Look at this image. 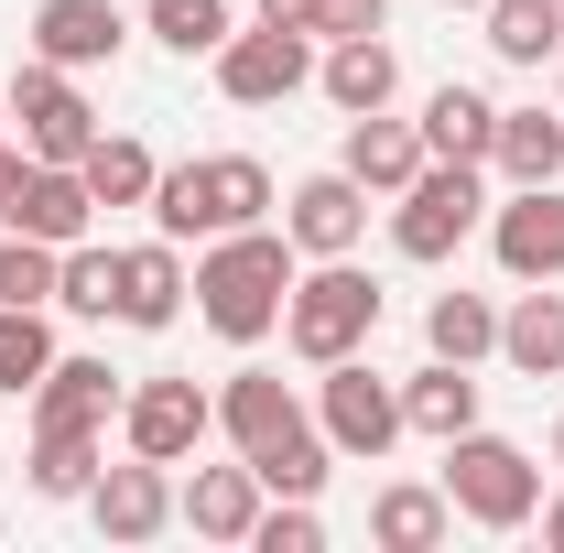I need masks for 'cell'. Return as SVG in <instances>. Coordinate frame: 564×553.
Returning a JSON list of instances; mask_svg holds the SVG:
<instances>
[{"mask_svg":"<svg viewBox=\"0 0 564 553\" xmlns=\"http://www.w3.org/2000/svg\"><path fill=\"white\" fill-rule=\"evenodd\" d=\"M423 152H434V163H489V141H499V98H478V87H456V76H445V87H434V98H423Z\"/></svg>","mask_w":564,"mask_h":553,"instance_id":"obj_19","label":"cell"},{"mask_svg":"<svg viewBox=\"0 0 564 553\" xmlns=\"http://www.w3.org/2000/svg\"><path fill=\"white\" fill-rule=\"evenodd\" d=\"M217 434H228L239 456H272L282 434H304V402L282 391V369H228V391H217Z\"/></svg>","mask_w":564,"mask_h":553,"instance_id":"obj_17","label":"cell"},{"mask_svg":"<svg viewBox=\"0 0 564 553\" xmlns=\"http://www.w3.org/2000/svg\"><path fill=\"white\" fill-rule=\"evenodd\" d=\"M434 488H445V510L478 521V532H521V521L543 510V467H532L510 434H478V423L445 434V478Z\"/></svg>","mask_w":564,"mask_h":553,"instance_id":"obj_3","label":"cell"},{"mask_svg":"<svg viewBox=\"0 0 564 553\" xmlns=\"http://www.w3.org/2000/svg\"><path fill=\"white\" fill-rule=\"evenodd\" d=\"M185 293H196V272H185V239H131L120 250V326H141V337H163L174 315H185Z\"/></svg>","mask_w":564,"mask_h":553,"instance_id":"obj_14","label":"cell"},{"mask_svg":"<svg viewBox=\"0 0 564 553\" xmlns=\"http://www.w3.org/2000/svg\"><path fill=\"white\" fill-rule=\"evenodd\" d=\"M0 98H11V131H22V152H33V163H76V152L98 141V109H87V98H76V76L44 66V55L11 76Z\"/></svg>","mask_w":564,"mask_h":553,"instance_id":"obj_8","label":"cell"},{"mask_svg":"<svg viewBox=\"0 0 564 553\" xmlns=\"http://www.w3.org/2000/svg\"><path fill=\"white\" fill-rule=\"evenodd\" d=\"M554 467H564V423H554Z\"/></svg>","mask_w":564,"mask_h":553,"instance_id":"obj_41","label":"cell"},{"mask_svg":"<svg viewBox=\"0 0 564 553\" xmlns=\"http://www.w3.org/2000/svg\"><path fill=\"white\" fill-rule=\"evenodd\" d=\"M76 174H87V196H98V207H152V174H163V163H152L131 131H98L87 152H76Z\"/></svg>","mask_w":564,"mask_h":553,"instance_id":"obj_26","label":"cell"},{"mask_svg":"<svg viewBox=\"0 0 564 553\" xmlns=\"http://www.w3.org/2000/svg\"><path fill=\"white\" fill-rule=\"evenodd\" d=\"M120 402H131V391H120L109 358H66V347H55V369L33 380V434H109Z\"/></svg>","mask_w":564,"mask_h":553,"instance_id":"obj_12","label":"cell"},{"mask_svg":"<svg viewBox=\"0 0 564 553\" xmlns=\"http://www.w3.org/2000/svg\"><path fill=\"white\" fill-rule=\"evenodd\" d=\"M250 467H261V488H272V499H315V488H326V467H337V445H326V423H304V434H282L272 456H250Z\"/></svg>","mask_w":564,"mask_h":553,"instance_id":"obj_31","label":"cell"},{"mask_svg":"<svg viewBox=\"0 0 564 553\" xmlns=\"http://www.w3.org/2000/svg\"><path fill=\"white\" fill-rule=\"evenodd\" d=\"M467 423H478V380H467L456 358H423L413 380H402V434H434V445H445V434H467Z\"/></svg>","mask_w":564,"mask_h":553,"instance_id":"obj_23","label":"cell"},{"mask_svg":"<svg viewBox=\"0 0 564 553\" xmlns=\"http://www.w3.org/2000/svg\"><path fill=\"white\" fill-rule=\"evenodd\" d=\"M11 228H33V239H55V250H76V239L98 228V196H87V174H76V163H33V185H22V207H11Z\"/></svg>","mask_w":564,"mask_h":553,"instance_id":"obj_22","label":"cell"},{"mask_svg":"<svg viewBox=\"0 0 564 553\" xmlns=\"http://www.w3.org/2000/svg\"><path fill=\"white\" fill-rule=\"evenodd\" d=\"M380 337V282L358 272V261H315V272H293V304H282V347L293 358H358V347Z\"/></svg>","mask_w":564,"mask_h":553,"instance_id":"obj_4","label":"cell"},{"mask_svg":"<svg viewBox=\"0 0 564 553\" xmlns=\"http://www.w3.org/2000/svg\"><path fill=\"white\" fill-rule=\"evenodd\" d=\"M261 22H272V33H315V22H326V0H261Z\"/></svg>","mask_w":564,"mask_h":553,"instance_id":"obj_38","label":"cell"},{"mask_svg":"<svg viewBox=\"0 0 564 553\" xmlns=\"http://www.w3.org/2000/svg\"><path fill=\"white\" fill-rule=\"evenodd\" d=\"M489 55L499 66H554L564 55V0H489Z\"/></svg>","mask_w":564,"mask_h":553,"instance_id":"obj_27","label":"cell"},{"mask_svg":"<svg viewBox=\"0 0 564 553\" xmlns=\"http://www.w3.org/2000/svg\"><path fill=\"white\" fill-rule=\"evenodd\" d=\"M33 55L66 66V76L120 66V55H131V22H120V0H44V11H33Z\"/></svg>","mask_w":564,"mask_h":553,"instance_id":"obj_13","label":"cell"},{"mask_svg":"<svg viewBox=\"0 0 564 553\" xmlns=\"http://www.w3.org/2000/svg\"><path fill=\"white\" fill-rule=\"evenodd\" d=\"M489 250L510 282H564V196L554 185H510L489 207Z\"/></svg>","mask_w":564,"mask_h":553,"instance_id":"obj_11","label":"cell"},{"mask_svg":"<svg viewBox=\"0 0 564 553\" xmlns=\"http://www.w3.org/2000/svg\"><path fill=\"white\" fill-rule=\"evenodd\" d=\"M445 532H456V510H445V488H380V499H369V543L380 553H434L445 543Z\"/></svg>","mask_w":564,"mask_h":553,"instance_id":"obj_24","label":"cell"},{"mask_svg":"<svg viewBox=\"0 0 564 553\" xmlns=\"http://www.w3.org/2000/svg\"><path fill=\"white\" fill-rule=\"evenodd\" d=\"M141 22H152V44H174L185 66L217 55V44L239 33V22H228V0H141Z\"/></svg>","mask_w":564,"mask_h":553,"instance_id":"obj_30","label":"cell"},{"mask_svg":"<svg viewBox=\"0 0 564 553\" xmlns=\"http://www.w3.org/2000/svg\"><path fill=\"white\" fill-rule=\"evenodd\" d=\"M55 272H66L55 239H33V228L0 239V304H55Z\"/></svg>","mask_w":564,"mask_h":553,"instance_id":"obj_34","label":"cell"},{"mask_svg":"<svg viewBox=\"0 0 564 553\" xmlns=\"http://www.w3.org/2000/svg\"><path fill=\"white\" fill-rule=\"evenodd\" d=\"M0 120H11V98H0Z\"/></svg>","mask_w":564,"mask_h":553,"instance_id":"obj_42","label":"cell"},{"mask_svg":"<svg viewBox=\"0 0 564 553\" xmlns=\"http://www.w3.org/2000/svg\"><path fill=\"white\" fill-rule=\"evenodd\" d=\"M489 163L510 174V185H554V174H564V120H554V109H499Z\"/></svg>","mask_w":564,"mask_h":553,"instance_id":"obj_25","label":"cell"},{"mask_svg":"<svg viewBox=\"0 0 564 553\" xmlns=\"http://www.w3.org/2000/svg\"><path fill=\"white\" fill-rule=\"evenodd\" d=\"M423 347H434V358H456V369L499 358V304H489V293H434V315H423Z\"/></svg>","mask_w":564,"mask_h":553,"instance_id":"obj_28","label":"cell"},{"mask_svg":"<svg viewBox=\"0 0 564 553\" xmlns=\"http://www.w3.org/2000/svg\"><path fill=\"white\" fill-rule=\"evenodd\" d=\"M293 261H304V250L282 239L272 217L207 239V261H196V315H207L228 347H261L282 326V304H293Z\"/></svg>","mask_w":564,"mask_h":553,"instance_id":"obj_1","label":"cell"},{"mask_svg":"<svg viewBox=\"0 0 564 553\" xmlns=\"http://www.w3.org/2000/svg\"><path fill=\"white\" fill-rule=\"evenodd\" d=\"M250 553H326V521H315V499H261V521H250Z\"/></svg>","mask_w":564,"mask_h":553,"instance_id":"obj_35","label":"cell"},{"mask_svg":"<svg viewBox=\"0 0 564 553\" xmlns=\"http://www.w3.org/2000/svg\"><path fill=\"white\" fill-rule=\"evenodd\" d=\"M272 196V163L261 152H207V163H163L152 174V228L163 239H228V228H261Z\"/></svg>","mask_w":564,"mask_h":553,"instance_id":"obj_2","label":"cell"},{"mask_svg":"<svg viewBox=\"0 0 564 553\" xmlns=\"http://www.w3.org/2000/svg\"><path fill=\"white\" fill-rule=\"evenodd\" d=\"M22 185H33V152L0 141V228H11V207H22Z\"/></svg>","mask_w":564,"mask_h":553,"instance_id":"obj_37","label":"cell"},{"mask_svg":"<svg viewBox=\"0 0 564 553\" xmlns=\"http://www.w3.org/2000/svg\"><path fill=\"white\" fill-rule=\"evenodd\" d=\"M207 66H217V98H228V109H282V98L315 76V33H272V22H250V33L217 44Z\"/></svg>","mask_w":564,"mask_h":553,"instance_id":"obj_7","label":"cell"},{"mask_svg":"<svg viewBox=\"0 0 564 553\" xmlns=\"http://www.w3.org/2000/svg\"><path fill=\"white\" fill-rule=\"evenodd\" d=\"M55 369V326H44V304H0V391H33Z\"/></svg>","mask_w":564,"mask_h":553,"instance_id":"obj_32","label":"cell"},{"mask_svg":"<svg viewBox=\"0 0 564 553\" xmlns=\"http://www.w3.org/2000/svg\"><path fill=\"white\" fill-rule=\"evenodd\" d=\"M543 543H554V553H564V499H543Z\"/></svg>","mask_w":564,"mask_h":553,"instance_id":"obj_39","label":"cell"},{"mask_svg":"<svg viewBox=\"0 0 564 553\" xmlns=\"http://www.w3.org/2000/svg\"><path fill=\"white\" fill-rule=\"evenodd\" d=\"M282 239H293L304 261H348L358 239H369V185H358L348 163H337V174H304V185L282 196Z\"/></svg>","mask_w":564,"mask_h":553,"instance_id":"obj_10","label":"cell"},{"mask_svg":"<svg viewBox=\"0 0 564 553\" xmlns=\"http://www.w3.org/2000/svg\"><path fill=\"white\" fill-rule=\"evenodd\" d=\"M499 358L521 380H564V293L554 282H521V304L499 315Z\"/></svg>","mask_w":564,"mask_h":553,"instance_id":"obj_20","label":"cell"},{"mask_svg":"<svg viewBox=\"0 0 564 553\" xmlns=\"http://www.w3.org/2000/svg\"><path fill=\"white\" fill-rule=\"evenodd\" d=\"M87 521H98L109 543H152V532L174 521V478H163L152 456H120V467H98V488H87Z\"/></svg>","mask_w":564,"mask_h":553,"instance_id":"obj_16","label":"cell"},{"mask_svg":"<svg viewBox=\"0 0 564 553\" xmlns=\"http://www.w3.org/2000/svg\"><path fill=\"white\" fill-rule=\"evenodd\" d=\"M445 11H489V0H445Z\"/></svg>","mask_w":564,"mask_h":553,"instance_id":"obj_40","label":"cell"},{"mask_svg":"<svg viewBox=\"0 0 564 553\" xmlns=\"http://www.w3.org/2000/svg\"><path fill=\"white\" fill-rule=\"evenodd\" d=\"M55 304H66V315H120V250L76 239V250H66V272H55Z\"/></svg>","mask_w":564,"mask_h":553,"instance_id":"obj_33","label":"cell"},{"mask_svg":"<svg viewBox=\"0 0 564 553\" xmlns=\"http://www.w3.org/2000/svg\"><path fill=\"white\" fill-rule=\"evenodd\" d=\"M261 467L239 456V467H196V478L174 488V521L196 532V543H250V521H261Z\"/></svg>","mask_w":564,"mask_h":553,"instance_id":"obj_15","label":"cell"},{"mask_svg":"<svg viewBox=\"0 0 564 553\" xmlns=\"http://www.w3.org/2000/svg\"><path fill=\"white\" fill-rule=\"evenodd\" d=\"M315 423H326L337 456L380 467V456L402 445V380H380L369 358H326V380H315Z\"/></svg>","mask_w":564,"mask_h":553,"instance_id":"obj_6","label":"cell"},{"mask_svg":"<svg viewBox=\"0 0 564 553\" xmlns=\"http://www.w3.org/2000/svg\"><path fill=\"white\" fill-rule=\"evenodd\" d=\"M315 87L348 109V120H369V109H391V87H402V55H391V33H358V44H326V66H315Z\"/></svg>","mask_w":564,"mask_h":553,"instance_id":"obj_21","label":"cell"},{"mask_svg":"<svg viewBox=\"0 0 564 553\" xmlns=\"http://www.w3.org/2000/svg\"><path fill=\"white\" fill-rule=\"evenodd\" d=\"M337 163H348V174L369 185V196H402V185H413V174L434 163V152H423V131H413V120L369 109V120H348V152H337Z\"/></svg>","mask_w":564,"mask_h":553,"instance_id":"obj_18","label":"cell"},{"mask_svg":"<svg viewBox=\"0 0 564 553\" xmlns=\"http://www.w3.org/2000/svg\"><path fill=\"white\" fill-rule=\"evenodd\" d=\"M326 44H358V33H391V0H326V22H315Z\"/></svg>","mask_w":564,"mask_h":553,"instance_id":"obj_36","label":"cell"},{"mask_svg":"<svg viewBox=\"0 0 564 553\" xmlns=\"http://www.w3.org/2000/svg\"><path fill=\"white\" fill-rule=\"evenodd\" d=\"M478 217H489V185H478V163H423L413 185L391 196V250H402V261H456Z\"/></svg>","mask_w":564,"mask_h":553,"instance_id":"obj_5","label":"cell"},{"mask_svg":"<svg viewBox=\"0 0 564 553\" xmlns=\"http://www.w3.org/2000/svg\"><path fill=\"white\" fill-rule=\"evenodd\" d=\"M98 467H109L98 434H33V499H87Z\"/></svg>","mask_w":564,"mask_h":553,"instance_id":"obj_29","label":"cell"},{"mask_svg":"<svg viewBox=\"0 0 564 553\" xmlns=\"http://www.w3.org/2000/svg\"><path fill=\"white\" fill-rule=\"evenodd\" d=\"M207 434H217V391H196V380H131V402H120V445L131 456L185 467Z\"/></svg>","mask_w":564,"mask_h":553,"instance_id":"obj_9","label":"cell"}]
</instances>
